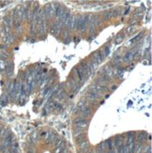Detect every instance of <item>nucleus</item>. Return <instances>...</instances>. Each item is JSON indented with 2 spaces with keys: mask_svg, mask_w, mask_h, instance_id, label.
<instances>
[{
  "mask_svg": "<svg viewBox=\"0 0 152 153\" xmlns=\"http://www.w3.org/2000/svg\"><path fill=\"white\" fill-rule=\"evenodd\" d=\"M81 112L85 115V116H89L91 114V109L89 106H84L82 109H81Z\"/></svg>",
  "mask_w": 152,
  "mask_h": 153,
  "instance_id": "nucleus-1",
  "label": "nucleus"
},
{
  "mask_svg": "<svg viewBox=\"0 0 152 153\" xmlns=\"http://www.w3.org/2000/svg\"><path fill=\"white\" fill-rule=\"evenodd\" d=\"M75 71H77L76 73L78 74L79 78H80V79H83V77H84V72H83V70L80 68V69H75Z\"/></svg>",
  "mask_w": 152,
  "mask_h": 153,
  "instance_id": "nucleus-2",
  "label": "nucleus"
},
{
  "mask_svg": "<svg viewBox=\"0 0 152 153\" xmlns=\"http://www.w3.org/2000/svg\"><path fill=\"white\" fill-rule=\"evenodd\" d=\"M84 104H85V101L83 100V101H81V102H79V104H78V106H79L80 108H82V107L84 106Z\"/></svg>",
  "mask_w": 152,
  "mask_h": 153,
  "instance_id": "nucleus-3",
  "label": "nucleus"
},
{
  "mask_svg": "<svg viewBox=\"0 0 152 153\" xmlns=\"http://www.w3.org/2000/svg\"><path fill=\"white\" fill-rule=\"evenodd\" d=\"M105 54H106V55L109 54V48H105Z\"/></svg>",
  "mask_w": 152,
  "mask_h": 153,
  "instance_id": "nucleus-4",
  "label": "nucleus"
}]
</instances>
